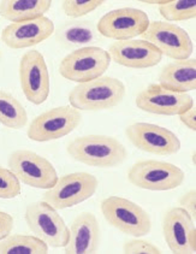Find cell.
<instances>
[{"label": "cell", "mask_w": 196, "mask_h": 254, "mask_svg": "<svg viewBox=\"0 0 196 254\" xmlns=\"http://www.w3.org/2000/svg\"><path fill=\"white\" fill-rule=\"evenodd\" d=\"M108 53L111 61L129 69H147L158 65L162 55L156 47L145 40L116 41L110 45Z\"/></svg>", "instance_id": "2e32d148"}, {"label": "cell", "mask_w": 196, "mask_h": 254, "mask_svg": "<svg viewBox=\"0 0 196 254\" xmlns=\"http://www.w3.org/2000/svg\"><path fill=\"white\" fill-rule=\"evenodd\" d=\"M141 36L142 40L152 44L162 56L173 61L188 59L194 50L189 34L183 28L170 22H150Z\"/></svg>", "instance_id": "7c38bea8"}, {"label": "cell", "mask_w": 196, "mask_h": 254, "mask_svg": "<svg viewBox=\"0 0 196 254\" xmlns=\"http://www.w3.org/2000/svg\"><path fill=\"white\" fill-rule=\"evenodd\" d=\"M22 191V186L10 169L0 166V199H13Z\"/></svg>", "instance_id": "484cf974"}, {"label": "cell", "mask_w": 196, "mask_h": 254, "mask_svg": "<svg viewBox=\"0 0 196 254\" xmlns=\"http://www.w3.org/2000/svg\"><path fill=\"white\" fill-rule=\"evenodd\" d=\"M70 157L94 168H114L128 157L125 146L107 135H85L70 141L66 147Z\"/></svg>", "instance_id": "6da1fadb"}, {"label": "cell", "mask_w": 196, "mask_h": 254, "mask_svg": "<svg viewBox=\"0 0 196 254\" xmlns=\"http://www.w3.org/2000/svg\"><path fill=\"white\" fill-rule=\"evenodd\" d=\"M127 94L122 81L101 76L85 83H77L69 93L70 106L78 111H102L119 105Z\"/></svg>", "instance_id": "7a4b0ae2"}, {"label": "cell", "mask_w": 196, "mask_h": 254, "mask_svg": "<svg viewBox=\"0 0 196 254\" xmlns=\"http://www.w3.org/2000/svg\"><path fill=\"white\" fill-rule=\"evenodd\" d=\"M179 121L189 128L190 130L195 131L196 130V109L195 105L190 107L189 110H187L186 112L179 115Z\"/></svg>", "instance_id": "f546056e"}, {"label": "cell", "mask_w": 196, "mask_h": 254, "mask_svg": "<svg viewBox=\"0 0 196 254\" xmlns=\"http://www.w3.org/2000/svg\"><path fill=\"white\" fill-rule=\"evenodd\" d=\"M1 57H2V52H1V50H0V61H1Z\"/></svg>", "instance_id": "1f68e13d"}, {"label": "cell", "mask_w": 196, "mask_h": 254, "mask_svg": "<svg viewBox=\"0 0 196 254\" xmlns=\"http://www.w3.org/2000/svg\"><path fill=\"white\" fill-rule=\"evenodd\" d=\"M55 41L68 50H78L82 47L101 44L102 36L92 21L87 19H70L54 30Z\"/></svg>", "instance_id": "d6986e66"}, {"label": "cell", "mask_w": 196, "mask_h": 254, "mask_svg": "<svg viewBox=\"0 0 196 254\" xmlns=\"http://www.w3.org/2000/svg\"><path fill=\"white\" fill-rule=\"evenodd\" d=\"M103 2V0H65L61 2V10L70 18L78 19L93 12Z\"/></svg>", "instance_id": "d4e9b609"}, {"label": "cell", "mask_w": 196, "mask_h": 254, "mask_svg": "<svg viewBox=\"0 0 196 254\" xmlns=\"http://www.w3.org/2000/svg\"><path fill=\"white\" fill-rule=\"evenodd\" d=\"M99 181L89 172L66 174L58 179L52 188L47 189L43 200L55 210L74 207L97 193Z\"/></svg>", "instance_id": "8992f818"}, {"label": "cell", "mask_w": 196, "mask_h": 254, "mask_svg": "<svg viewBox=\"0 0 196 254\" xmlns=\"http://www.w3.org/2000/svg\"><path fill=\"white\" fill-rule=\"evenodd\" d=\"M82 115L72 106H59L36 116L28 127L27 135L36 142H47L71 134L80 126Z\"/></svg>", "instance_id": "9c48e42d"}, {"label": "cell", "mask_w": 196, "mask_h": 254, "mask_svg": "<svg viewBox=\"0 0 196 254\" xmlns=\"http://www.w3.org/2000/svg\"><path fill=\"white\" fill-rule=\"evenodd\" d=\"M51 7V0H5L0 2V16L12 23H19L40 18Z\"/></svg>", "instance_id": "44dd1931"}, {"label": "cell", "mask_w": 196, "mask_h": 254, "mask_svg": "<svg viewBox=\"0 0 196 254\" xmlns=\"http://www.w3.org/2000/svg\"><path fill=\"white\" fill-rule=\"evenodd\" d=\"M0 123L10 129H22L28 123V114L17 98L0 89Z\"/></svg>", "instance_id": "7402d4cb"}, {"label": "cell", "mask_w": 196, "mask_h": 254, "mask_svg": "<svg viewBox=\"0 0 196 254\" xmlns=\"http://www.w3.org/2000/svg\"><path fill=\"white\" fill-rule=\"evenodd\" d=\"M149 23V17L145 11L135 7H122L103 15L97 28L103 38L127 41L141 36Z\"/></svg>", "instance_id": "8fae6325"}, {"label": "cell", "mask_w": 196, "mask_h": 254, "mask_svg": "<svg viewBox=\"0 0 196 254\" xmlns=\"http://www.w3.org/2000/svg\"><path fill=\"white\" fill-rule=\"evenodd\" d=\"M186 180V174L177 165L155 159L140 160L128 171V181L137 188L153 191L172 190Z\"/></svg>", "instance_id": "5b68a950"}, {"label": "cell", "mask_w": 196, "mask_h": 254, "mask_svg": "<svg viewBox=\"0 0 196 254\" xmlns=\"http://www.w3.org/2000/svg\"><path fill=\"white\" fill-rule=\"evenodd\" d=\"M179 206L182 208L187 211L190 214V217L193 218V221L195 222L196 219V190L194 189H190L186 194H183L178 200Z\"/></svg>", "instance_id": "83f0119b"}, {"label": "cell", "mask_w": 196, "mask_h": 254, "mask_svg": "<svg viewBox=\"0 0 196 254\" xmlns=\"http://www.w3.org/2000/svg\"><path fill=\"white\" fill-rule=\"evenodd\" d=\"M9 169L19 182L38 189H49L57 183V170L47 158L30 149H16L7 158Z\"/></svg>", "instance_id": "52a82bcc"}, {"label": "cell", "mask_w": 196, "mask_h": 254, "mask_svg": "<svg viewBox=\"0 0 196 254\" xmlns=\"http://www.w3.org/2000/svg\"><path fill=\"white\" fill-rule=\"evenodd\" d=\"M123 252L124 253H161V250L158 246L149 241H145L141 239L129 240L123 245Z\"/></svg>", "instance_id": "4316f807"}, {"label": "cell", "mask_w": 196, "mask_h": 254, "mask_svg": "<svg viewBox=\"0 0 196 254\" xmlns=\"http://www.w3.org/2000/svg\"><path fill=\"white\" fill-rule=\"evenodd\" d=\"M135 104L148 114L179 116L194 106V99L188 93L172 92L159 83H152L137 94Z\"/></svg>", "instance_id": "5bb4252c"}, {"label": "cell", "mask_w": 196, "mask_h": 254, "mask_svg": "<svg viewBox=\"0 0 196 254\" xmlns=\"http://www.w3.org/2000/svg\"><path fill=\"white\" fill-rule=\"evenodd\" d=\"M54 30L52 19L43 16L32 21L6 25L1 32V41L12 50L29 49L47 40Z\"/></svg>", "instance_id": "9a60e30c"}, {"label": "cell", "mask_w": 196, "mask_h": 254, "mask_svg": "<svg viewBox=\"0 0 196 254\" xmlns=\"http://www.w3.org/2000/svg\"><path fill=\"white\" fill-rule=\"evenodd\" d=\"M101 212L108 224L134 238L148 235L152 229V221L147 211L125 197L112 195L103 199Z\"/></svg>", "instance_id": "3957f363"}, {"label": "cell", "mask_w": 196, "mask_h": 254, "mask_svg": "<svg viewBox=\"0 0 196 254\" xmlns=\"http://www.w3.org/2000/svg\"><path fill=\"white\" fill-rule=\"evenodd\" d=\"M159 13L166 22H183L195 19L196 1L195 0H172L160 5Z\"/></svg>", "instance_id": "cb8c5ba5"}, {"label": "cell", "mask_w": 196, "mask_h": 254, "mask_svg": "<svg viewBox=\"0 0 196 254\" xmlns=\"http://www.w3.org/2000/svg\"><path fill=\"white\" fill-rule=\"evenodd\" d=\"M100 225L92 212H81L69 228V240L64 252L69 254H92L99 250Z\"/></svg>", "instance_id": "e0dca14e"}, {"label": "cell", "mask_w": 196, "mask_h": 254, "mask_svg": "<svg viewBox=\"0 0 196 254\" xmlns=\"http://www.w3.org/2000/svg\"><path fill=\"white\" fill-rule=\"evenodd\" d=\"M188 245H189L190 252L192 254L196 253V228L195 225H193L190 228L189 233H188Z\"/></svg>", "instance_id": "4dcf8cb0"}, {"label": "cell", "mask_w": 196, "mask_h": 254, "mask_svg": "<svg viewBox=\"0 0 196 254\" xmlns=\"http://www.w3.org/2000/svg\"><path fill=\"white\" fill-rule=\"evenodd\" d=\"M49 247L35 235H9L0 241V254H45Z\"/></svg>", "instance_id": "603a6c76"}, {"label": "cell", "mask_w": 196, "mask_h": 254, "mask_svg": "<svg viewBox=\"0 0 196 254\" xmlns=\"http://www.w3.org/2000/svg\"><path fill=\"white\" fill-rule=\"evenodd\" d=\"M125 135L136 148L155 156H172L181 149L177 135L158 124L133 123L127 127Z\"/></svg>", "instance_id": "4fadbf2b"}, {"label": "cell", "mask_w": 196, "mask_h": 254, "mask_svg": "<svg viewBox=\"0 0 196 254\" xmlns=\"http://www.w3.org/2000/svg\"><path fill=\"white\" fill-rule=\"evenodd\" d=\"M29 230L52 248H61L69 240V228L58 210L46 201L32 202L24 213Z\"/></svg>", "instance_id": "ba28073f"}, {"label": "cell", "mask_w": 196, "mask_h": 254, "mask_svg": "<svg viewBox=\"0 0 196 254\" xmlns=\"http://www.w3.org/2000/svg\"><path fill=\"white\" fill-rule=\"evenodd\" d=\"M13 217L7 212L0 211V241L10 235L11 231L13 229Z\"/></svg>", "instance_id": "f1b7e54d"}, {"label": "cell", "mask_w": 196, "mask_h": 254, "mask_svg": "<svg viewBox=\"0 0 196 254\" xmlns=\"http://www.w3.org/2000/svg\"><path fill=\"white\" fill-rule=\"evenodd\" d=\"M159 84L172 92L187 93L196 89V59L188 58L166 64L159 74Z\"/></svg>", "instance_id": "ffe728a7"}, {"label": "cell", "mask_w": 196, "mask_h": 254, "mask_svg": "<svg viewBox=\"0 0 196 254\" xmlns=\"http://www.w3.org/2000/svg\"><path fill=\"white\" fill-rule=\"evenodd\" d=\"M19 83L27 100L34 105H41L49 95V71L43 53L30 50L19 61Z\"/></svg>", "instance_id": "30bf717a"}, {"label": "cell", "mask_w": 196, "mask_h": 254, "mask_svg": "<svg viewBox=\"0 0 196 254\" xmlns=\"http://www.w3.org/2000/svg\"><path fill=\"white\" fill-rule=\"evenodd\" d=\"M111 62L108 51L99 46L82 47L72 51L61 59L59 74L72 82H89L103 76Z\"/></svg>", "instance_id": "277c9868"}, {"label": "cell", "mask_w": 196, "mask_h": 254, "mask_svg": "<svg viewBox=\"0 0 196 254\" xmlns=\"http://www.w3.org/2000/svg\"><path fill=\"white\" fill-rule=\"evenodd\" d=\"M194 221L181 206L171 207L164 214L162 234L170 251L176 254H192L188 245V233L194 224Z\"/></svg>", "instance_id": "ac0fdd59"}]
</instances>
